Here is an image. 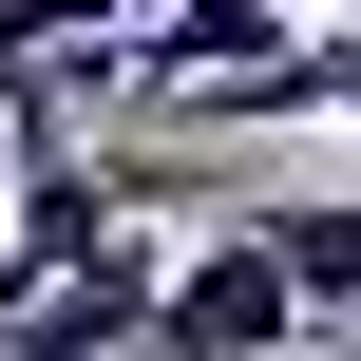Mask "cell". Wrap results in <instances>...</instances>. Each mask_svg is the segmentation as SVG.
Listing matches in <instances>:
<instances>
[{
  "label": "cell",
  "instance_id": "obj_6",
  "mask_svg": "<svg viewBox=\"0 0 361 361\" xmlns=\"http://www.w3.org/2000/svg\"><path fill=\"white\" fill-rule=\"evenodd\" d=\"M247 228L286 247V286H305V305H361V209H343V190H267Z\"/></svg>",
  "mask_w": 361,
  "mask_h": 361
},
{
  "label": "cell",
  "instance_id": "obj_2",
  "mask_svg": "<svg viewBox=\"0 0 361 361\" xmlns=\"http://www.w3.org/2000/svg\"><path fill=\"white\" fill-rule=\"evenodd\" d=\"M305 324H324V305H305V286H286V247L228 209V228L171 267V324H152V361H286Z\"/></svg>",
  "mask_w": 361,
  "mask_h": 361
},
{
  "label": "cell",
  "instance_id": "obj_8",
  "mask_svg": "<svg viewBox=\"0 0 361 361\" xmlns=\"http://www.w3.org/2000/svg\"><path fill=\"white\" fill-rule=\"evenodd\" d=\"M19 114H38V95H19V76H0V171H19Z\"/></svg>",
  "mask_w": 361,
  "mask_h": 361
},
{
  "label": "cell",
  "instance_id": "obj_1",
  "mask_svg": "<svg viewBox=\"0 0 361 361\" xmlns=\"http://www.w3.org/2000/svg\"><path fill=\"white\" fill-rule=\"evenodd\" d=\"M38 95V76H19ZM133 209H152V152H76L57 133V95L19 114V171H0V324L38 305V286H76L95 247H133Z\"/></svg>",
  "mask_w": 361,
  "mask_h": 361
},
{
  "label": "cell",
  "instance_id": "obj_7",
  "mask_svg": "<svg viewBox=\"0 0 361 361\" xmlns=\"http://www.w3.org/2000/svg\"><path fill=\"white\" fill-rule=\"evenodd\" d=\"M324 38H343V133H361V19H324Z\"/></svg>",
  "mask_w": 361,
  "mask_h": 361
},
{
  "label": "cell",
  "instance_id": "obj_5",
  "mask_svg": "<svg viewBox=\"0 0 361 361\" xmlns=\"http://www.w3.org/2000/svg\"><path fill=\"white\" fill-rule=\"evenodd\" d=\"M152 0H0V76H57V57H133Z\"/></svg>",
  "mask_w": 361,
  "mask_h": 361
},
{
  "label": "cell",
  "instance_id": "obj_3",
  "mask_svg": "<svg viewBox=\"0 0 361 361\" xmlns=\"http://www.w3.org/2000/svg\"><path fill=\"white\" fill-rule=\"evenodd\" d=\"M152 324H171V247H95V267L38 286L0 343H19V361H152Z\"/></svg>",
  "mask_w": 361,
  "mask_h": 361
},
{
  "label": "cell",
  "instance_id": "obj_9",
  "mask_svg": "<svg viewBox=\"0 0 361 361\" xmlns=\"http://www.w3.org/2000/svg\"><path fill=\"white\" fill-rule=\"evenodd\" d=\"M0 361H19V343H0Z\"/></svg>",
  "mask_w": 361,
  "mask_h": 361
},
{
  "label": "cell",
  "instance_id": "obj_4",
  "mask_svg": "<svg viewBox=\"0 0 361 361\" xmlns=\"http://www.w3.org/2000/svg\"><path fill=\"white\" fill-rule=\"evenodd\" d=\"M133 114H171V133H286V114H343V38L305 19V38H267V57H228V76H152Z\"/></svg>",
  "mask_w": 361,
  "mask_h": 361
}]
</instances>
